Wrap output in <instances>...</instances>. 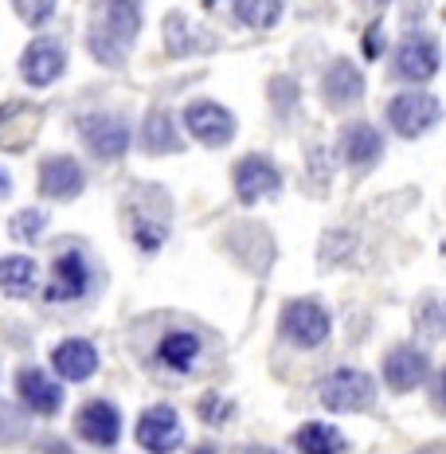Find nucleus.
Instances as JSON below:
<instances>
[{
  "mask_svg": "<svg viewBox=\"0 0 446 454\" xmlns=\"http://www.w3.org/2000/svg\"><path fill=\"white\" fill-rule=\"evenodd\" d=\"M149 364H153L165 380H196V376L212 372L215 345L204 329L184 325V321H168L157 333L153 348H149Z\"/></svg>",
  "mask_w": 446,
  "mask_h": 454,
  "instance_id": "obj_1",
  "label": "nucleus"
},
{
  "mask_svg": "<svg viewBox=\"0 0 446 454\" xmlns=\"http://www.w3.org/2000/svg\"><path fill=\"white\" fill-rule=\"evenodd\" d=\"M98 290V267H94V254L79 243L55 251L51 267H47V282H43V301L47 306H82L94 298Z\"/></svg>",
  "mask_w": 446,
  "mask_h": 454,
  "instance_id": "obj_2",
  "label": "nucleus"
},
{
  "mask_svg": "<svg viewBox=\"0 0 446 454\" xmlns=\"http://www.w3.org/2000/svg\"><path fill=\"white\" fill-rule=\"evenodd\" d=\"M79 137L87 145V153L98 165H121L126 153L134 149V126H129L126 114L118 110H87L79 114Z\"/></svg>",
  "mask_w": 446,
  "mask_h": 454,
  "instance_id": "obj_3",
  "label": "nucleus"
},
{
  "mask_svg": "<svg viewBox=\"0 0 446 454\" xmlns=\"http://www.w3.org/2000/svg\"><path fill=\"white\" fill-rule=\"evenodd\" d=\"M317 400L325 411L333 415H356V411H372L376 400H379V384L372 372L364 368H353V364H340L333 372L321 380L317 387Z\"/></svg>",
  "mask_w": 446,
  "mask_h": 454,
  "instance_id": "obj_4",
  "label": "nucleus"
},
{
  "mask_svg": "<svg viewBox=\"0 0 446 454\" xmlns=\"http://www.w3.org/2000/svg\"><path fill=\"white\" fill-rule=\"evenodd\" d=\"M278 333L290 348L313 353V348H321L333 337V314L317 298H290L278 309Z\"/></svg>",
  "mask_w": 446,
  "mask_h": 454,
  "instance_id": "obj_5",
  "label": "nucleus"
},
{
  "mask_svg": "<svg viewBox=\"0 0 446 454\" xmlns=\"http://www.w3.org/2000/svg\"><path fill=\"white\" fill-rule=\"evenodd\" d=\"M384 121H387V129H392L395 137L415 141V137L431 134V129L442 121V102L434 98L431 90H423V87H403L400 94L387 98Z\"/></svg>",
  "mask_w": 446,
  "mask_h": 454,
  "instance_id": "obj_6",
  "label": "nucleus"
},
{
  "mask_svg": "<svg viewBox=\"0 0 446 454\" xmlns=\"http://www.w3.org/2000/svg\"><path fill=\"white\" fill-rule=\"evenodd\" d=\"M442 71V47L431 32H407L400 43L392 47L387 59V79L403 82V87H423Z\"/></svg>",
  "mask_w": 446,
  "mask_h": 454,
  "instance_id": "obj_7",
  "label": "nucleus"
},
{
  "mask_svg": "<svg viewBox=\"0 0 446 454\" xmlns=\"http://www.w3.org/2000/svg\"><path fill=\"white\" fill-rule=\"evenodd\" d=\"M180 129H184L192 141H200L204 149H223L231 145L235 134H239V121L235 114L215 98H192L180 114Z\"/></svg>",
  "mask_w": 446,
  "mask_h": 454,
  "instance_id": "obj_8",
  "label": "nucleus"
},
{
  "mask_svg": "<svg viewBox=\"0 0 446 454\" xmlns=\"http://www.w3.org/2000/svg\"><path fill=\"white\" fill-rule=\"evenodd\" d=\"M379 380L392 387L395 395L419 392V387L431 380V353H426L423 345H415V340H400V345H392L384 353V361H379Z\"/></svg>",
  "mask_w": 446,
  "mask_h": 454,
  "instance_id": "obj_9",
  "label": "nucleus"
},
{
  "mask_svg": "<svg viewBox=\"0 0 446 454\" xmlns=\"http://www.w3.org/2000/svg\"><path fill=\"white\" fill-rule=\"evenodd\" d=\"M364 90H368L364 71H360V63L348 59V55H333V59L325 63V71H321V79H317L321 106L333 110V114H345V110L360 106Z\"/></svg>",
  "mask_w": 446,
  "mask_h": 454,
  "instance_id": "obj_10",
  "label": "nucleus"
},
{
  "mask_svg": "<svg viewBox=\"0 0 446 454\" xmlns=\"http://www.w3.org/2000/svg\"><path fill=\"white\" fill-rule=\"evenodd\" d=\"M231 188L239 204H259V200H274L282 192V168L278 160L267 153H246L235 160L231 168Z\"/></svg>",
  "mask_w": 446,
  "mask_h": 454,
  "instance_id": "obj_11",
  "label": "nucleus"
},
{
  "mask_svg": "<svg viewBox=\"0 0 446 454\" xmlns=\"http://www.w3.org/2000/svg\"><path fill=\"white\" fill-rule=\"evenodd\" d=\"M126 223H129V239H134V247L141 254H160L168 235H173V215H168V207L165 204L157 207L153 196H145L141 188L126 212Z\"/></svg>",
  "mask_w": 446,
  "mask_h": 454,
  "instance_id": "obj_12",
  "label": "nucleus"
},
{
  "mask_svg": "<svg viewBox=\"0 0 446 454\" xmlns=\"http://www.w3.org/2000/svg\"><path fill=\"white\" fill-rule=\"evenodd\" d=\"M67 43L55 40V35H40L24 47L20 55V79L27 82L32 90H43V87H55V82L67 74Z\"/></svg>",
  "mask_w": 446,
  "mask_h": 454,
  "instance_id": "obj_13",
  "label": "nucleus"
},
{
  "mask_svg": "<svg viewBox=\"0 0 446 454\" xmlns=\"http://www.w3.org/2000/svg\"><path fill=\"white\" fill-rule=\"evenodd\" d=\"M134 434L145 454H173L184 447V423H180L176 408H168V403H153V408L141 411Z\"/></svg>",
  "mask_w": 446,
  "mask_h": 454,
  "instance_id": "obj_14",
  "label": "nucleus"
},
{
  "mask_svg": "<svg viewBox=\"0 0 446 454\" xmlns=\"http://www.w3.org/2000/svg\"><path fill=\"white\" fill-rule=\"evenodd\" d=\"M16 400H20L32 415H40V419H51V415L63 411L67 392H63V384L55 380L47 368L24 364L20 372H16Z\"/></svg>",
  "mask_w": 446,
  "mask_h": 454,
  "instance_id": "obj_15",
  "label": "nucleus"
},
{
  "mask_svg": "<svg viewBox=\"0 0 446 454\" xmlns=\"http://www.w3.org/2000/svg\"><path fill=\"white\" fill-rule=\"evenodd\" d=\"M82 188H87V168H82L79 157L71 153H51L40 160V196L55 204L79 200Z\"/></svg>",
  "mask_w": 446,
  "mask_h": 454,
  "instance_id": "obj_16",
  "label": "nucleus"
},
{
  "mask_svg": "<svg viewBox=\"0 0 446 454\" xmlns=\"http://www.w3.org/2000/svg\"><path fill=\"white\" fill-rule=\"evenodd\" d=\"M74 434H79L82 442H90V447H98V450L118 447V439H121V411H118V403L87 400L79 411H74Z\"/></svg>",
  "mask_w": 446,
  "mask_h": 454,
  "instance_id": "obj_17",
  "label": "nucleus"
},
{
  "mask_svg": "<svg viewBox=\"0 0 446 454\" xmlns=\"http://www.w3.org/2000/svg\"><path fill=\"white\" fill-rule=\"evenodd\" d=\"M384 149H387V141L372 121H348L340 129V160L360 176L372 173L379 160H384Z\"/></svg>",
  "mask_w": 446,
  "mask_h": 454,
  "instance_id": "obj_18",
  "label": "nucleus"
},
{
  "mask_svg": "<svg viewBox=\"0 0 446 454\" xmlns=\"http://www.w3.org/2000/svg\"><path fill=\"white\" fill-rule=\"evenodd\" d=\"M90 24L98 27V32L113 35L118 43L134 47L141 27H145V8H141V0H94Z\"/></svg>",
  "mask_w": 446,
  "mask_h": 454,
  "instance_id": "obj_19",
  "label": "nucleus"
},
{
  "mask_svg": "<svg viewBox=\"0 0 446 454\" xmlns=\"http://www.w3.org/2000/svg\"><path fill=\"white\" fill-rule=\"evenodd\" d=\"M102 356L98 345L87 337H63L59 345L51 348V368H55V380H67V384H87L94 372H98Z\"/></svg>",
  "mask_w": 446,
  "mask_h": 454,
  "instance_id": "obj_20",
  "label": "nucleus"
},
{
  "mask_svg": "<svg viewBox=\"0 0 446 454\" xmlns=\"http://www.w3.org/2000/svg\"><path fill=\"white\" fill-rule=\"evenodd\" d=\"M134 141L141 145V153L149 157H168V153H184V129L173 118V110L157 106L141 118V129H134Z\"/></svg>",
  "mask_w": 446,
  "mask_h": 454,
  "instance_id": "obj_21",
  "label": "nucleus"
},
{
  "mask_svg": "<svg viewBox=\"0 0 446 454\" xmlns=\"http://www.w3.org/2000/svg\"><path fill=\"white\" fill-rule=\"evenodd\" d=\"M215 35L212 32H200L184 12H168L165 16V55L173 59H192V55H204V51H215Z\"/></svg>",
  "mask_w": 446,
  "mask_h": 454,
  "instance_id": "obj_22",
  "label": "nucleus"
},
{
  "mask_svg": "<svg viewBox=\"0 0 446 454\" xmlns=\"http://www.w3.org/2000/svg\"><path fill=\"white\" fill-rule=\"evenodd\" d=\"M40 290V262L32 254H4L0 259V294L4 298H32Z\"/></svg>",
  "mask_w": 446,
  "mask_h": 454,
  "instance_id": "obj_23",
  "label": "nucleus"
},
{
  "mask_svg": "<svg viewBox=\"0 0 446 454\" xmlns=\"http://www.w3.org/2000/svg\"><path fill=\"white\" fill-rule=\"evenodd\" d=\"M290 447L298 454H345L348 439L333 427V423L313 419V423H301V427L290 434Z\"/></svg>",
  "mask_w": 446,
  "mask_h": 454,
  "instance_id": "obj_24",
  "label": "nucleus"
},
{
  "mask_svg": "<svg viewBox=\"0 0 446 454\" xmlns=\"http://www.w3.org/2000/svg\"><path fill=\"white\" fill-rule=\"evenodd\" d=\"M282 12H286L282 0H231V16L243 27H251V32H270V27H278Z\"/></svg>",
  "mask_w": 446,
  "mask_h": 454,
  "instance_id": "obj_25",
  "label": "nucleus"
},
{
  "mask_svg": "<svg viewBox=\"0 0 446 454\" xmlns=\"http://www.w3.org/2000/svg\"><path fill=\"white\" fill-rule=\"evenodd\" d=\"M415 333L423 340H442L446 337V298L442 294H423L415 301Z\"/></svg>",
  "mask_w": 446,
  "mask_h": 454,
  "instance_id": "obj_26",
  "label": "nucleus"
},
{
  "mask_svg": "<svg viewBox=\"0 0 446 454\" xmlns=\"http://www.w3.org/2000/svg\"><path fill=\"white\" fill-rule=\"evenodd\" d=\"M87 51L94 55V63L98 67H110V71H121L129 63V51L134 47H126V43H118L113 35H106V32H98V27H87Z\"/></svg>",
  "mask_w": 446,
  "mask_h": 454,
  "instance_id": "obj_27",
  "label": "nucleus"
},
{
  "mask_svg": "<svg viewBox=\"0 0 446 454\" xmlns=\"http://www.w3.org/2000/svg\"><path fill=\"white\" fill-rule=\"evenodd\" d=\"M196 415H200V423H207V427H227V423L239 415V403L212 387V392H204L200 400H196Z\"/></svg>",
  "mask_w": 446,
  "mask_h": 454,
  "instance_id": "obj_28",
  "label": "nucleus"
},
{
  "mask_svg": "<svg viewBox=\"0 0 446 454\" xmlns=\"http://www.w3.org/2000/svg\"><path fill=\"white\" fill-rule=\"evenodd\" d=\"M47 212L43 207H24V212H16L12 220H8V235H12L16 243H40L47 235Z\"/></svg>",
  "mask_w": 446,
  "mask_h": 454,
  "instance_id": "obj_29",
  "label": "nucleus"
},
{
  "mask_svg": "<svg viewBox=\"0 0 446 454\" xmlns=\"http://www.w3.org/2000/svg\"><path fill=\"white\" fill-rule=\"evenodd\" d=\"M12 4V12L20 16L27 27H43L55 20V12H59V0H8Z\"/></svg>",
  "mask_w": 446,
  "mask_h": 454,
  "instance_id": "obj_30",
  "label": "nucleus"
},
{
  "mask_svg": "<svg viewBox=\"0 0 446 454\" xmlns=\"http://www.w3.org/2000/svg\"><path fill=\"white\" fill-rule=\"evenodd\" d=\"M270 106H274V114L278 118H290L293 110L301 106V87L293 79H286V74H278V79H270Z\"/></svg>",
  "mask_w": 446,
  "mask_h": 454,
  "instance_id": "obj_31",
  "label": "nucleus"
},
{
  "mask_svg": "<svg viewBox=\"0 0 446 454\" xmlns=\"http://www.w3.org/2000/svg\"><path fill=\"white\" fill-rule=\"evenodd\" d=\"M309 176L313 181H333V157H329V149H309Z\"/></svg>",
  "mask_w": 446,
  "mask_h": 454,
  "instance_id": "obj_32",
  "label": "nucleus"
},
{
  "mask_svg": "<svg viewBox=\"0 0 446 454\" xmlns=\"http://www.w3.org/2000/svg\"><path fill=\"white\" fill-rule=\"evenodd\" d=\"M364 55H368V59H379V55H384V24H379V20L364 32Z\"/></svg>",
  "mask_w": 446,
  "mask_h": 454,
  "instance_id": "obj_33",
  "label": "nucleus"
},
{
  "mask_svg": "<svg viewBox=\"0 0 446 454\" xmlns=\"http://www.w3.org/2000/svg\"><path fill=\"white\" fill-rule=\"evenodd\" d=\"M434 408H439L446 415V368H439V376H434V392H431Z\"/></svg>",
  "mask_w": 446,
  "mask_h": 454,
  "instance_id": "obj_34",
  "label": "nucleus"
},
{
  "mask_svg": "<svg viewBox=\"0 0 446 454\" xmlns=\"http://www.w3.org/2000/svg\"><path fill=\"white\" fill-rule=\"evenodd\" d=\"M8 196H12V173L0 165V200H8Z\"/></svg>",
  "mask_w": 446,
  "mask_h": 454,
  "instance_id": "obj_35",
  "label": "nucleus"
},
{
  "mask_svg": "<svg viewBox=\"0 0 446 454\" xmlns=\"http://www.w3.org/2000/svg\"><path fill=\"white\" fill-rule=\"evenodd\" d=\"M392 0H356V8H364V12H379V8H387Z\"/></svg>",
  "mask_w": 446,
  "mask_h": 454,
  "instance_id": "obj_36",
  "label": "nucleus"
},
{
  "mask_svg": "<svg viewBox=\"0 0 446 454\" xmlns=\"http://www.w3.org/2000/svg\"><path fill=\"white\" fill-rule=\"evenodd\" d=\"M235 454H278V450H270V447H259V442H246V447H239Z\"/></svg>",
  "mask_w": 446,
  "mask_h": 454,
  "instance_id": "obj_37",
  "label": "nucleus"
},
{
  "mask_svg": "<svg viewBox=\"0 0 446 454\" xmlns=\"http://www.w3.org/2000/svg\"><path fill=\"white\" fill-rule=\"evenodd\" d=\"M415 454H446V442H434V447H423V450H415Z\"/></svg>",
  "mask_w": 446,
  "mask_h": 454,
  "instance_id": "obj_38",
  "label": "nucleus"
},
{
  "mask_svg": "<svg viewBox=\"0 0 446 454\" xmlns=\"http://www.w3.org/2000/svg\"><path fill=\"white\" fill-rule=\"evenodd\" d=\"M192 454H220V447H215V442H204V447H196Z\"/></svg>",
  "mask_w": 446,
  "mask_h": 454,
  "instance_id": "obj_39",
  "label": "nucleus"
}]
</instances>
